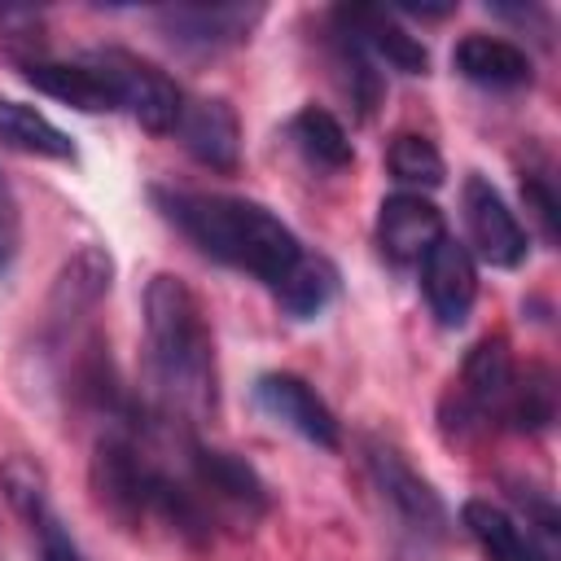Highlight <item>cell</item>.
<instances>
[{
  "mask_svg": "<svg viewBox=\"0 0 561 561\" xmlns=\"http://www.w3.org/2000/svg\"><path fill=\"white\" fill-rule=\"evenodd\" d=\"M162 215L210 259L259 276L267 289L302 259V245L289 224H280L267 206L228 197V193H188V188H153Z\"/></svg>",
  "mask_w": 561,
  "mask_h": 561,
  "instance_id": "6da1fadb",
  "label": "cell"
},
{
  "mask_svg": "<svg viewBox=\"0 0 561 561\" xmlns=\"http://www.w3.org/2000/svg\"><path fill=\"white\" fill-rule=\"evenodd\" d=\"M145 337L158 386L180 412L215 408V337L188 280L158 272L145 285Z\"/></svg>",
  "mask_w": 561,
  "mask_h": 561,
  "instance_id": "7a4b0ae2",
  "label": "cell"
},
{
  "mask_svg": "<svg viewBox=\"0 0 561 561\" xmlns=\"http://www.w3.org/2000/svg\"><path fill=\"white\" fill-rule=\"evenodd\" d=\"M88 61L110 83L114 110H127L153 136L175 131L180 110H184V96H180V88L153 61H145V57L127 53V48H96V53H88Z\"/></svg>",
  "mask_w": 561,
  "mask_h": 561,
  "instance_id": "3957f363",
  "label": "cell"
},
{
  "mask_svg": "<svg viewBox=\"0 0 561 561\" xmlns=\"http://www.w3.org/2000/svg\"><path fill=\"white\" fill-rule=\"evenodd\" d=\"M508 394H513V359H508V342L504 337H482L465 364H460V377L451 381L447 399H443V425L447 434H465L473 425H486V421H504V408H508Z\"/></svg>",
  "mask_w": 561,
  "mask_h": 561,
  "instance_id": "277c9868",
  "label": "cell"
},
{
  "mask_svg": "<svg viewBox=\"0 0 561 561\" xmlns=\"http://www.w3.org/2000/svg\"><path fill=\"white\" fill-rule=\"evenodd\" d=\"M368 473L403 530H412L416 539H438L447 530V508L438 491L403 460V451H394L390 443H368Z\"/></svg>",
  "mask_w": 561,
  "mask_h": 561,
  "instance_id": "5b68a950",
  "label": "cell"
},
{
  "mask_svg": "<svg viewBox=\"0 0 561 561\" xmlns=\"http://www.w3.org/2000/svg\"><path fill=\"white\" fill-rule=\"evenodd\" d=\"M460 206H465V228H469V245H473L469 254H478L491 267H517L526 259L530 237L486 175H478V171L465 175Z\"/></svg>",
  "mask_w": 561,
  "mask_h": 561,
  "instance_id": "8992f818",
  "label": "cell"
},
{
  "mask_svg": "<svg viewBox=\"0 0 561 561\" xmlns=\"http://www.w3.org/2000/svg\"><path fill=\"white\" fill-rule=\"evenodd\" d=\"M421 289H425V302L438 324H447V329L465 324L473 311V298H478V263H473L469 245L443 232L430 245V254L421 259Z\"/></svg>",
  "mask_w": 561,
  "mask_h": 561,
  "instance_id": "52a82bcc",
  "label": "cell"
},
{
  "mask_svg": "<svg viewBox=\"0 0 561 561\" xmlns=\"http://www.w3.org/2000/svg\"><path fill=\"white\" fill-rule=\"evenodd\" d=\"M254 403H259L272 421H280V425H289L294 434H302L307 443H316V447H324V451H337V443H342L337 416H333V408H329L298 373H263V377L254 381Z\"/></svg>",
  "mask_w": 561,
  "mask_h": 561,
  "instance_id": "ba28073f",
  "label": "cell"
},
{
  "mask_svg": "<svg viewBox=\"0 0 561 561\" xmlns=\"http://www.w3.org/2000/svg\"><path fill=\"white\" fill-rule=\"evenodd\" d=\"M153 18L171 44L219 53L250 39V31L263 22V4H167Z\"/></svg>",
  "mask_w": 561,
  "mask_h": 561,
  "instance_id": "9c48e42d",
  "label": "cell"
},
{
  "mask_svg": "<svg viewBox=\"0 0 561 561\" xmlns=\"http://www.w3.org/2000/svg\"><path fill=\"white\" fill-rule=\"evenodd\" d=\"M175 136L184 145V153L210 171L232 175L241 167V123L237 110L224 96H202V101H184Z\"/></svg>",
  "mask_w": 561,
  "mask_h": 561,
  "instance_id": "30bf717a",
  "label": "cell"
},
{
  "mask_svg": "<svg viewBox=\"0 0 561 561\" xmlns=\"http://www.w3.org/2000/svg\"><path fill=\"white\" fill-rule=\"evenodd\" d=\"M333 26H337L346 39H355L364 53L390 61V66L403 70V75H425V70H430L425 44H421L408 26H399L394 13H386V9H373V4H342V9H333Z\"/></svg>",
  "mask_w": 561,
  "mask_h": 561,
  "instance_id": "8fae6325",
  "label": "cell"
},
{
  "mask_svg": "<svg viewBox=\"0 0 561 561\" xmlns=\"http://www.w3.org/2000/svg\"><path fill=\"white\" fill-rule=\"evenodd\" d=\"M443 232V210L421 193H390L377 210V245L394 263H421Z\"/></svg>",
  "mask_w": 561,
  "mask_h": 561,
  "instance_id": "7c38bea8",
  "label": "cell"
},
{
  "mask_svg": "<svg viewBox=\"0 0 561 561\" xmlns=\"http://www.w3.org/2000/svg\"><path fill=\"white\" fill-rule=\"evenodd\" d=\"M114 285V259L101 250V245H79L66 267L57 272L53 280V294H48V324L53 329H70L79 316H88Z\"/></svg>",
  "mask_w": 561,
  "mask_h": 561,
  "instance_id": "4fadbf2b",
  "label": "cell"
},
{
  "mask_svg": "<svg viewBox=\"0 0 561 561\" xmlns=\"http://www.w3.org/2000/svg\"><path fill=\"white\" fill-rule=\"evenodd\" d=\"M188 469H193V478H197L202 491H210L215 500L232 504L237 513H245V517L267 513V486L254 473V465H245L241 456L219 451V447L188 443Z\"/></svg>",
  "mask_w": 561,
  "mask_h": 561,
  "instance_id": "5bb4252c",
  "label": "cell"
},
{
  "mask_svg": "<svg viewBox=\"0 0 561 561\" xmlns=\"http://www.w3.org/2000/svg\"><path fill=\"white\" fill-rule=\"evenodd\" d=\"M22 79L35 92H44V96H53V101H61L70 110H83V114L114 110V92H110V83L101 79V70L88 57L83 61H26Z\"/></svg>",
  "mask_w": 561,
  "mask_h": 561,
  "instance_id": "9a60e30c",
  "label": "cell"
},
{
  "mask_svg": "<svg viewBox=\"0 0 561 561\" xmlns=\"http://www.w3.org/2000/svg\"><path fill=\"white\" fill-rule=\"evenodd\" d=\"M460 526L473 535V543L491 561H552V552L530 530H522L513 513H504L491 500H465L460 504Z\"/></svg>",
  "mask_w": 561,
  "mask_h": 561,
  "instance_id": "2e32d148",
  "label": "cell"
},
{
  "mask_svg": "<svg viewBox=\"0 0 561 561\" xmlns=\"http://www.w3.org/2000/svg\"><path fill=\"white\" fill-rule=\"evenodd\" d=\"M451 66L469 83H482V88H522V83H530V57L517 44L500 39V35H465L451 48Z\"/></svg>",
  "mask_w": 561,
  "mask_h": 561,
  "instance_id": "e0dca14e",
  "label": "cell"
},
{
  "mask_svg": "<svg viewBox=\"0 0 561 561\" xmlns=\"http://www.w3.org/2000/svg\"><path fill=\"white\" fill-rule=\"evenodd\" d=\"M0 145L13 153H31V158L75 162V140L44 110H35L18 96H0Z\"/></svg>",
  "mask_w": 561,
  "mask_h": 561,
  "instance_id": "ac0fdd59",
  "label": "cell"
},
{
  "mask_svg": "<svg viewBox=\"0 0 561 561\" xmlns=\"http://www.w3.org/2000/svg\"><path fill=\"white\" fill-rule=\"evenodd\" d=\"M289 140L320 171H346L355 162V145H351L346 127L329 110H320V105H302L289 118Z\"/></svg>",
  "mask_w": 561,
  "mask_h": 561,
  "instance_id": "d6986e66",
  "label": "cell"
},
{
  "mask_svg": "<svg viewBox=\"0 0 561 561\" xmlns=\"http://www.w3.org/2000/svg\"><path fill=\"white\" fill-rule=\"evenodd\" d=\"M276 298H280V307L294 316V320H311V316H320L329 302H333V294H337V267L329 263V259H311V254H302L285 276H280V285L272 289Z\"/></svg>",
  "mask_w": 561,
  "mask_h": 561,
  "instance_id": "ffe728a7",
  "label": "cell"
},
{
  "mask_svg": "<svg viewBox=\"0 0 561 561\" xmlns=\"http://www.w3.org/2000/svg\"><path fill=\"white\" fill-rule=\"evenodd\" d=\"M504 421L513 430H548L557 421V377L552 368H526V377H513V394H508V408H504Z\"/></svg>",
  "mask_w": 561,
  "mask_h": 561,
  "instance_id": "44dd1931",
  "label": "cell"
},
{
  "mask_svg": "<svg viewBox=\"0 0 561 561\" xmlns=\"http://www.w3.org/2000/svg\"><path fill=\"white\" fill-rule=\"evenodd\" d=\"M386 162H390V175L399 184H412V188H438L447 180V167H443V153L434 149V140L412 136V131L390 140Z\"/></svg>",
  "mask_w": 561,
  "mask_h": 561,
  "instance_id": "7402d4cb",
  "label": "cell"
},
{
  "mask_svg": "<svg viewBox=\"0 0 561 561\" xmlns=\"http://www.w3.org/2000/svg\"><path fill=\"white\" fill-rule=\"evenodd\" d=\"M4 486H9V500H13V508L26 517V522H35L39 513H48V482H44V473L31 465V460H22V456H13L9 465H4Z\"/></svg>",
  "mask_w": 561,
  "mask_h": 561,
  "instance_id": "603a6c76",
  "label": "cell"
},
{
  "mask_svg": "<svg viewBox=\"0 0 561 561\" xmlns=\"http://www.w3.org/2000/svg\"><path fill=\"white\" fill-rule=\"evenodd\" d=\"M522 202H526V210H530V219L539 224V232H543V241L552 245V241H557V219H561V210H557V193H552V184H548L543 175H522Z\"/></svg>",
  "mask_w": 561,
  "mask_h": 561,
  "instance_id": "cb8c5ba5",
  "label": "cell"
},
{
  "mask_svg": "<svg viewBox=\"0 0 561 561\" xmlns=\"http://www.w3.org/2000/svg\"><path fill=\"white\" fill-rule=\"evenodd\" d=\"M31 530L39 535V561H83L79 548H75V539H70V530L53 517V508L39 513V517L31 522Z\"/></svg>",
  "mask_w": 561,
  "mask_h": 561,
  "instance_id": "d4e9b609",
  "label": "cell"
},
{
  "mask_svg": "<svg viewBox=\"0 0 561 561\" xmlns=\"http://www.w3.org/2000/svg\"><path fill=\"white\" fill-rule=\"evenodd\" d=\"M13 250H18V210H13V197L0 180V267H9Z\"/></svg>",
  "mask_w": 561,
  "mask_h": 561,
  "instance_id": "484cf974",
  "label": "cell"
}]
</instances>
